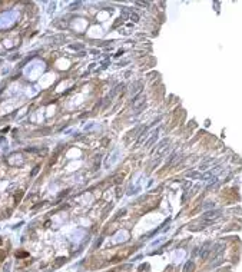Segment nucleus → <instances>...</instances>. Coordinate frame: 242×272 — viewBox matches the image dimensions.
<instances>
[{"instance_id":"nucleus-1","label":"nucleus","mask_w":242,"mask_h":272,"mask_svg":"<svg viewBox=\"0 0 242 272\" xmlns=\"http://www.w3.org/2000/svg\"><path fill=\"white\" fill-rule=\"evenodd\" d=\"M16 255H17V258H23V256H26L27 254H26V252H17Z\"/></svg>"},{"instance_id":"nucleus-2","label":"nucleus","mask_w":242,"mask_h":272,"mask_svg":"<svg viewBox=\"0 0 242 272\" xmlns=\"http://www.w3.org/2000/svg\"><path fill=\"white\" fill-rule=\"evenodd\" d=\"M3 258H4V252H1V251H0V261H1Z\"/></svg>"}]
</instances>
